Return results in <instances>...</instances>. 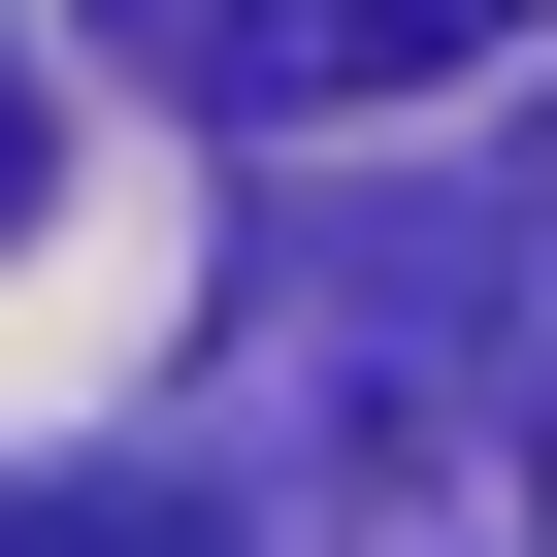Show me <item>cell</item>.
I'll use <instances>...</instances> for the list:
<instances>
[{"instance_id":"cell-1","label":"cell","mask_w":557,"mask_h":557,"mask_svg":"<svg viewBox=\"0 0 557 557\" xmlns=\"http://www.w3.org/2000/svg\"><path fill=\"white\" fill-rule=\"evenodd\" d=\"M492 0H262V99H426Z\"/></svg>"},{"instance_id":"cell-2","label":"cell","mask_w":557,"mask_h":557,"mask_svg":"<svg viewBox=\"0 0 557 557\" xmlns=\"http://www.w3.org/2000/svg\"><path fill=\"white\" fill-rule=\"evenodd\" d=\"M0 557H230L197 492H0Z\"/></svg>"},{"instance_id":"cell-3","label":"cell","mask_w":557,"mask_h":557,"mask_svg":"<svg viewBox=\"0 0 557 557\" xmlns=\"http://www.w3.org/2000/svg\"><path fill=\"white\" fill-rule=\"evenodd\" d=\"M132 66L164 99H262V0H132Z\"/></svg>"},{"instance_id":"cell-4","label":"cell","mask_w":557,"mask_h":557,"mask_svg":"<svg viewBox=\"0 0 557 557\" xmlns=\"http://www.w3.org/2000/svg\"><path fill=\"white\" fill-rule=\"evenodd\" d=\"M0 230H34V99H0Z\"/></svg>"},{"instance_id":"cell-5","label":"cell","mask_w":557,"mask_h":557,"mask_svg":"<svg viewBox=\"0 0 557 557\" xmlns=\"http://www.w3.org/2000/svg\"><path fill=\"white\" fill-rule=\"evenodd\" d=\"M524 492H557V394H524Z\"/></svg>"},{"instance_id":"cell-6","label":"cell","mask_w":557,"mask_h":557,"mask_svg":"<svg viewBox=\"0 0 557 557\" xmlns=\"http://www.w3.org/2000/svg\"><path fill=\"white\" fill-rule=\"evenodd\" d=\"M524 197H557V132H524Z\"/></svg>"}]
</instances>
